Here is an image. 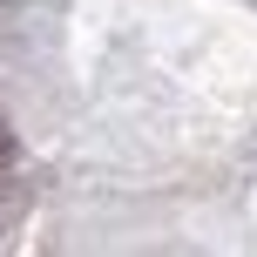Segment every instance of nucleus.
Segmentation results:
<instances>
[{
  "label": "nucleus",
  "mask_w": 257,
  "mask_h": 257,
  "mask_svg": "<svg viewBox=\"0 0 257 257\" xmlns=\"http://www.w3.org/2000/svg\"><path fill=\"white\" fill-rule=\"evenodd\" d=\"M7 156H14V142H7V128H0V163H7Z\"/></svg>",
  "instance_id": "obj_1"
}]
</instances>
